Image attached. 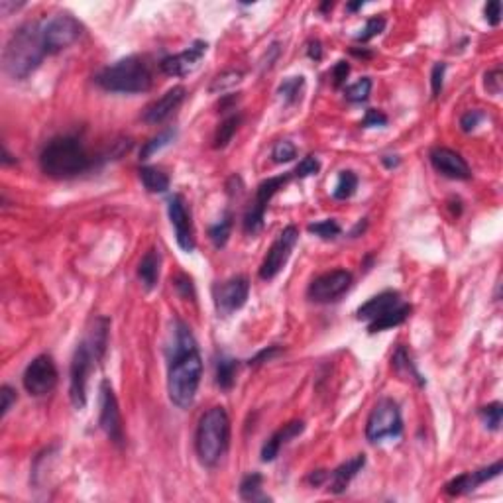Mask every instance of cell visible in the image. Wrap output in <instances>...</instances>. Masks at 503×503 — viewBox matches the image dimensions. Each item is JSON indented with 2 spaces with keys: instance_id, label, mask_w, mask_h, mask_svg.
Instances as JSON below:
<instances>
[{
  "instance_id": "obj_1",
  "label": "cell",
  "mask_w": 503,
  "mask_h": 503,
  "mask_svg": "<svg viewBox=\"0 0 503 503\" xmlns=\"http://www.w3.org/2000/svg\"><path fill=\"white\" fill-rule=\"evenodd\" d=\"M201 376H203V360L199 354L195 338L183 322H179V329L175 331L173 356L170 358V369H167V393L173 405H177L179 409L193 405Z\"/></svg>"
},
{
  "instance_id": "obj_2",
  "label": "cell",
  "mask_w": 503,
  "mask_h": 503,
  "mask_svg": "<svg viewBox=\"0 0 503 503\" xmlns=\"http://www.w3.org/2000/svg\"><path fill=\"white\" fill-rule=\"evenodd\" d=\"M46 53L48 51L42 39V26H20L12 36L8 37L4 51H2L4 71L12 79L22 81L36 71L39 63L44 62Z\"/></svg>"
},
{
  "instance_id": "obj_3",
  "label": "cell",
  "mask_w": 503,
  "mask_h": 503,
  "mask_svg": "<svg viewBox=\"0 0 503 503\" xmlns=\"http://www.w3.org/2000/svg\"><path fill=\"white\" fill-rule=\"evenodd\" d=\"M39 167L53 179H71L93 167V158L75 136H57L49 140L39 154Z\"/></svg>"
},
{
  "instance_id": "obj_4",
  "label": "cell",
  "mask_w": 503,
  "mask_h": 503,
  "mask_svg": "<svg viewBox=\"0 0 503 503\" xmlns=\"http://www.w3.org/2000/svg\"><path fill=\"white\" fill-rule=\"evenodd\" d=\"M230 442V419L224 407L209 409L196 427L195 450L203 466H217L228 450Z\"/></svg>"
},
{
  "instance_id": "obj_5",
  "label": "cell",
  "mask_w": 503,
  "mask_h": 503,
  "mask_svg": "<svg viewBox=\"0 0 503 503\" xmlns=\"http://www.w3.org/2000/svg\"><path fill=\"white\" fill-rule=\"evenodd\" d=\"M95 83L104 91L111 93H124V95H138L146 93L152 86V71L142 57H126L114 65L104 67L95 77Z\"/></svg>"
},
{
  "instance_id": "obj_6",
  "label": "cell",
  "mask_w": 503,
  "mask_h": 503,
  "mask_svg": "<svg viewBox=\"0 0 503 503\" xmlns=\"http://www.w3.org/2000/svg\"><path fill=\"white\" fill-rule=\"evenodd\" d=\"M83 34L81 22L67 12L53 14L42 24V39L48 53H60L75 42Z\"/></svg>"
},
{
  "instance_id": "obj_7",
  "label": "cell",
  "mask_w": 503,
  "mask_h": 503,
  "mask_svg": "<svg viewBox=\"0 0 503 503\" xmlns=\"http://www.w3.org/2000/svg\"><path fill=\"white\" fill-rule=\"evenodd\" d=\"M403 432V419L399 405L393 399H381L372 409L366 423V439L369 442H381L385 439H397Z\"/></svg>"
},
{
  "instance_id": "obj_8",
  "label": "cell",
  "mask_w": 503,
  "mask_h": 503,
  "mask_svg": "<svg viewBox=\"0 0 503 503\" xmlns=\"http://www.w3.org/2000/svg\"><path fill=\"white\" fill-rule=\"evenodd\" d=\"M100 360L93 352V348L89 346L86 340H81L77 344L73 354V362H71V385H69V395H71V403L75 409H83L86 405V381L89 376L98 364Z\"/></svg>"
},
{
  "instance_id": "obj_9",
  "label": "cell",
  "mask_w": 503,
  "mask_h": 503,
  "mask_svg": "<svg viewBox=\"0 0 503 503\" xmlns=\"http://www.w3.org/2000/svg\"><path fill=\"white\" fill-rule=\"evenodd\" d=\"M289 179H291V173H285V175L270 177V179H266V181H262L258 185L256 201H254V205L250 207V210L246 212L244 217L246 234H256L262 230V226H264V214H266V209H268L270 201L273 199L275 193H280V189H283L285 185L289 183Z\"/></svg>"
},
{
  "instance_id": "obj_10",
  "label": "cell",
  "mask_w": 503,
  "mask_h": 503,
  "mask_svg": "<svg viewBox=\"0 0 503 503\" xmlns=\"http://www.w3.org/2000/svg\"><path fill=\"white\" fill-rule=\"evenodd\" d=\"M57 368H55V362L51 360L48 354H42V356L34 358L28 368L24 372V387L26 392L34 397H42V395H48L55 390L57 385Z\"/></svg>"
},
{
  "instance_id": "obj_11",
  "label": "cell",
  "mask_w": 503,
  "mask_h": 503,
  "mask_svg": "<svg viewBox=\"0 0 503 503\" xmlns=\"http://www.w3.org/2000/svg\"><path fill=\"white\" fill-rule=\"evenodd\" d=\"M98 425L104 430V435L111 439L116 446L124 444V427H122V415H120V407H118V399L114 395L111 381L102 380L100 383V415H98Z\"/></svg>"
},
{
  "instance_id": "obj_12",
  "label": "cell",
  "mask_w": 503,
  "mask_h": 503,
  "mask_svg": "<svg viewBox=\"0 0 503 503\" xmlns=\"http://www.w3.org/2000/svg\"><path fill=\"white\" fill-rule=\"evenodd\" d=\"M297 240H299V230H297V226H287V228H283L282 234H280L277 240L271 244V248L268 250V254H266V258L262 262V266H259V277H262V280H273V277L285 268V264H287V259L291 256V252H293Z\"/></svg>"
},
{
  "instance_id": "obj_13",
  "label": "cell",
  "mask_w": 503,
  "mask_h": 503,
  "mask_svg": "<svg viewBox=\"0 0 503 503\" xmlns=\"http://www.w3.org/2000/svg\"><path fill=\"white\" fill-rule=\"evenodd\" d=\"M352 285V273L346 270H334L322 273L309 285V299L315 303H334L342 297Z\"/></svg>"
},
{
  "instance_id": "obj_14",
  "label": "cell",
  "mask_w": 503,
  "mask_h": 503,
  "mask_svg": "<svg viewBox=\"0 0 503 503\" xmlns=\"http://www.w3.org/2000/svg\"><path fill=\"white\" fill-rule=\"evenodd\" d=\"M250 293V283L244 275H236L228 282L221 283L214 287V305L221 315H230L234 311L242 309L248 301Z\"/></svg>"
},
{
  "instance_id": "obj_15",
  "label": "cell",
  "mask_w": 503,
  "mask_h": 503,
  "mask_svg": "<svg viewBox=\"0 0 503 503\" xmlns=\"http://www.w3.org/2000/svg\"><path fill=\"white\" fill-rule=\"evenodd\" d=\"M167 212H170V221H172L179 248L185 252H193L195 250V234H193L191 214L187 210L183 196L173 195L170 199V205H167Z\"/></svg>"
},
{
  "instance_id": "obj_16",
  "label": "cell",
  "mask_w": 503,
  "mask_h": 503,
  "mask_svg": "<svg viewBox=\"0 0 503 503\" xmlns=\"http://www.w3.org/2000/svg\"><path fill=\"white\" fill-rule=\"evenodd\" d=\"M207 48H209L207 42L196 39L189 48L183 49L181 53H175V55L165 57L160 63L161 71L165 75H170V77H183V75H189L199 65V62L203 60V55L207 53Z\"/></svg>"
},
{
  "instance_id": "obj_17",
  "label": "cell",
  "mask_w": 503,
  "mask_h": 503,
  "mask_svg": "<svg viewBox=\"0 0 503 503\" xmlns=\"http://www.w3.org/2000/svg\"><path fill=\"white\" fill-rule=\"evenodd\" d=\"M430 163L437 172L444 177H448V179L468 181L472 177L468 161L450 147H435L430 152Z\"/></svg>"
},
{
  "instance_id": "obj_18",
  "label": "cell",
  "mask_w": 503,
  "mask_h": 503,
  "mask_svg": "<svg viewBox=\"0 0 503 503\" xmlns=\"http://www.w3.org/2000/svg\"><path fill=\"white\" fill-rule=\"evenodd\" d=\"M185 86H173L170 89L165 95H161L158 100H154L146 111H144V122L147 124H160L163 120H167L172 116L173 112L177 111L181 107V102L185 100Z\"/></svg>"
},
{
  "instance_id": "obj_19",
  "label": "cell",
  "mask_w": 503,
  "mask_h": 503,
  "mask_svg": "<svg viewBox=\"0 0 503 503\" xmlns=\"http://www.w3.org/2000/svg\"><path fill=\"white\" fill-rule=\"evenodd\" d=\"M500 472H502V462H495V464H491L490 468H482L478 472H468V474H462V476H458V478L450 479V482L446 484L444 491H446L448 495H462V493L476 490L478 486H482V484L488 482V479L497 478Z\"/></svg>"
},
{
  "instance_id": "obj_20",
  "label": "cell",
  "mask_w": 503,
  "mask_h": 503,
  "mask_svg": "<svg viewBox=\"0 0 503 503\" xmlns=\"http://www.w3.org/2000/svg\"><path fill=\"white\" fill-rule=\"evenodd\" d=\"M303 429H305V423L303 421H291V423L283 425L282 429L277 430V432H273L270 439H268V442L264 444V448H262V460L264 462L275 460V456L280 455L282 446H285L295 437H299L303 432Z\"/></svg>"
},
{
  "instance_id": "obj_21",
  "label": "cell",
  "mask_w": 503,
  "mask_h": 503,
  "mask_svg": "<svg viewBox=\"0 0 503 503\" xmlns=\"http://www.w3.org/2000/svg\"><path fill=\"white\" fill-rule=\"evenodd\" d=\"M399 303H401V299L397 291H383V293L372 297L368 303H364L358 309V319L372 322L381 315H385L387 311H392L393 307H397Z\"/></svg>"
},
{
  "instance_id": "obj_22",
  "label": "cell",
  "mask_w": 503,
  "mask_h": 503,
  "mask_svg": "<svg viewBox=\"0 0 503 503\" xmlns=\"http://www.w3.org/2000/svg\"><path fill=\"white\" fill-rule=\"evenodd\" d=\"M364 464H366V456L364 455L354 456L352 460H348V462L340 464V466L336 468L331 476H329V490H331L332 493H342V491H346V488L350 486L352 479L356 478L358 472L364 468Z\"/></svg>"
},
{
  "instance_id": "obj_23",
  "label": "cell",
  "mask_w": 503,
  "mask_h": 503,
  "mask_svg": "<svg viewBox=\"0 0 503 503\" xmlns=\"http://www.w3.org/2000/svg\"><path fill=\"white\" fill-rule=\"evenodd\" d=\"M160 264H161V256L156 248L147 250L146 256L140 259L138 277H140V282L144 283V287H146L147 291L154 289V287L158 285V280H160Z\"/></svg>"
},
{
  "instance_id": "obj_24",
  "label": "cell",
  "mask_w": 503,
  "mask_h": 503,
  "mask_svg": "<svg viewBox=\"0 0 503 503\" xmlns=\"http://www.w3.org/2000/svg\"><path fill=\"white\" fill-rule=\"evenodd\" d=\"M411 315V305L407 303H399L397 307H393L392 311H387L385 315H381L376 320L368 322V331L372 334L381 331H387V329H393V327H399L401 322H405L407 317Z\"/></svg>"
},
{
  "instance_id": "obj_25",
  "label": "cell",
  "mask_w": 503,
  "mask_h": 503,
  "mask_svg": "<svg viewBox=\"0 0 503 503\" xmlns=\"http://www.w3.org/2000/svg\"><path fill=\"white\" fill-rule=\"evenodd\" d=\"M140 181L149 193H165L170 189V177L158 167H142L140 170Z\"/></svg>"
},
{
  "instance_id": "obj_26",
  "label": "cell",
  "mask_w": 503,
  "mask_h": 503,
  "mask_svg": "<svg viewBox=\"0 0 503 503\" xmlns=\"http://www.w3.org/2000/svg\"><path fill=\"white\" fill-rule=\"evenodd\" d=\"M392 366L395 368V372H397L399 376H403V378L409 376V380H415L417 381V385H421V387L425 385L423 376H421V374L417 372V368L413 366V362H411V358H409V354H407L403 346H399V348H397V352L393 354Z\"/></svg>"
},
{
  "instance_id": "obj_27",
  "label": "cell",
  "mask_w": 503,
  "mask_h": 503,
  "mask_svg": "<svg viewBox=\"0 0 503 503\" xmlns=\"http://www.w3.org/2000/svg\"><path fill=\"white\" fill-rule=\"evenodd\" d=\"M303 91H305V77L297 75V77L283 79V83L277 89V95H280V98H282L285 104H295V102L301 100Z\"/></svg>"
},
{
  "instance_id": "obj_28",
  "label": "cell",
  "mask_w": 503,
  "mask_h": 503,
  "mask_svg": "<svg viewBox=\"0 0 503 503\" xmlns=\"http://www.w3.org/2000/svg\"><path fill=\"white\" fill-rule=\"evenodd\" d=\"M262 474L252 472L240 484V497L246 502H268L270 497L262 493Z\"/></svg>"
},
{
  "instance_id": "obj_29",
  "label": "cell",
  "mask_w": 503,
  "mask_h": 503,
  "mask_svg": "<svg viewBox=\"0 0 503 503\" xmlns=\"http://www.w3.org/2000/svg\"><path fill=\"white\" fill-rule=\"evenodd\" d=\"M236 372H238V360L222 356L217 362V385L221 390H230L236 381Z\"/></svg>"
},
{
  "instance_id": "obj_30",
  "label": "cell",
  "mask_w": 503,
  "mask_h": 503,
  "mask_svg": "<svg viewBox=\"0 0 503 503\" xmlns=\"http://www.w3.org/2000/svg\"><path fill=\"white\" fill-rule=\"evenodd\" d=\"M358 189V177L354 172H340L336 187L332 191V196L338 201H346L356 193Z\"/></svg>"
},
{
  "instance_id": "obj_31",
  "label": "cell",
  "mask_w": 503,
  "mask_h": 503,
  "mask_svg": "<svg viewBox=\"0 0 503 503\" xmlns=\"http://www.w3.org/2000/svg\"><path fill=\"white\" fill-rule=\"evenodd\" d=\"M173 138H175V130H173V128H167V130H163L161 134L154 136V138L147 140L146 144H144V147L140 149V160H147L149 156H154L156 152H160L161 147L172 144Z\"/></svg>"
},
{
  "instance_id": "obj_32",
  "label": "cell",
  "mask_w": 503,
  "mask_h": 503,
  "mask_svg": "<svg viewBox=\"0 0 503 503\" xmlns=\"http://www.w3.org/2000/svg\"><path fill=\"white\" fill-rule=\"evenodd\" d=\"M230 228H232V217H230V212H224V217H222L221 221L217 222V224H212L209 228V236L210 240H212V244L217 246V248H222V246L228 242V236H230Z\"/></svg>"
},
{
  "instance_id": "obj_33",
  "label": "cell",
  "mask_w": 503,
  "mask_h": 503,
  "mask_svg": "<svg viewBox=\"0 0 503 503\" xmlns=\"http://www.w3.org/2000/svg\"><path fill=\"white\" fill-rule=\"evenodd\" d=\"M238 124H240V116H228L226 120H222V124L217 128V134H214V147H224L230 140L232 136L236 134L238 130Z\"/></svg>"
},
{
  "instance_id": "obj_34",
  "label": "cell",
  "mask_w": 503,
  "mask_h": 503,
  "mask_svg": "<svg viewBox=\"0 0 503 503\" xmlns=\"http://www.w3.org/2000/svg\"><path fill=\"white\" fill-rule=\"evenodd\" d=\"M479 417L484 419L486 427L490 430H500L503 419V405L500 401H493L490 405L482 407L479 409Z\"/></svg>"
},
{
  "instance_id": "obj_35",
  "label": "cell",
  "mask_w": 503,
  "mask_h": 503,
  "mask_svg": "<svg viewBox=\"0 0 503 503\" xmlns=\"http://www.w3.org/2000/svg\"><path fill=\"white\" fill-rule=\"evenodd\" d=\"M242 71H224V73L217 75L210 83V93H224L228 89L236 86L242 81Z\"/></svg>"
},
{
  "instance_id": "obj_36",
  "label": "cell",
  "mask_w": 503,
  "mask_h": 503,
  "mask_svg": "<svg viewBox=\"0 0 503 503\" xmlns=\"http://www.w3.org/2000/svg\"><path fill=\"white\" fill-rule=\"evenodd\" d=\"M309 232L319 236L322 240H332V238H336L340 234V224L334 221V219L313 222V224H309Z\"/></svg>"
},
{
  "instance_id": "obj_37",
  "label": "cell",
  "mask_w": 503,
  "mask_h": 503,
  "mask_svg": "<svg viewBox=\"0 0 503 503\" xmlns=\"http://www.w3.org/2000/svg\"><path fill=\"white\" fill-rule=\"evenodd\" d=\"M369 93H372V79L362 77L354 85H350L346 89V98L350 102H364L369 97Z\"/></svg>"
},
{
  "instance_id": "obj_38",
  "label": "cell",
  "mask_w": 503,
  "mask_h": 503,
  "mask_svg": "<svg viewBox=\"0 0 503 503\" xmlns=\"http://www.w3.org/2000/svg\"><path fill=\"white\" fill-rule=\"evenodd\" d=\"M271 158L275 163H289L297 158V147L289 140H282L271 149Z\"/></svg>"
},
{
  "instance_id": "obj_39",
  "label": "cell",
  "mask_w": 503,
  "mask_h": 503,
  "mask_svg": "<svg viewBox=\"0 0 503 503\" xmlns=\"http://www.w3.org/2000/svg\"><path fill=\"white\" fill-rule=\"evenodd\" d=\"M383 28H385V20L380 18V16H374V18H369L366 26H364V30L358 34V42H369L372 37L380 36L381 32H383Z\"/></svg>"
},
{
  "instance_id": "obj_40",
  "label": "cell",
  "mask_w": 503,
  "mask_h": 503,
  "mask_svg": "<svg viewBox=\"0 0 503 503\" xmlns=\"http://www.w3.org/2000/svg\"><path fill=\"white\" fill-rule=\"evenodd\" d=\"M320 170V161L315 158V156H309L305 160L299 161V165L295 167L293 177H299V179H305V177H311V175H317Z\"/></svg>"
},
{
  "instance_id": "obj_41",
  "label": "cell",
  "mask_w": 503,
  "mask_h": 503,
  "mask_svg": "<svg viewBox=\"0 0 503 503\" xmlns=\"http://www.w3.org/2000/svg\"><path fill=\"white\" fill-rule=\"evenodd\" d=\"M484 85L490 95H500L502 93V69H491L484 77Z\"/></svg>"
},
{
  "instance_id": "obj_42",
  "label": "cell",
  "mask_w": 503,
  "mask_h": 503,
  "mask_svg": "<svg viewBox=\"0 0 503 503\" xmlns=\"http://www.w3.org/2000/svg\"><path fill=\"white\" fill-rule=\"evenodd\" d=\"M444 71H446V65L444 63H435L432 67V73H430V85H432V95L439 97L444 85Z\"/></svg>"
},
{
  "instance_id": "obj_43",
  "label": "cell",
  "mask_w": 503,
  "mask_h": 503,
  "mask_svg": "<svg viewBox=\"0 0 503 503\" xmlns=\"http://www.w3.org/2000/svg\"><path fill=\"white\" fill-rule=\"evenodd\" d=\"M484 14H486V20L490 26H500L502 22V2L500 0H491L486 4L484 8Z\"/></svg>"
},
{
  "instance_id": "obj_44",
  "label": "cell",
  "mask_w": 503,
  "mask_h": 503,
  "mask_svg": "<svg viewBox=\"0 0 503 503\" xmlns=\"http://www.w3.org/2000/svg\"><path fill=\"white\" fill-rule=\"evenodd\" d=\"M385 124H387V116L378 109H369L364 116V120H362L364 128H376V126H385Z\"/></svg>"
},
{
  "instance_id": "obj_45",
  "label": "cell",
  "mask_w": 503,
  "mask_h": 503,
  "mask_svg": "<svg viewBox=\"0 0 503 503\" xmlns=\"http://www.w3.org/2000/svg\"><path fill=\"white\" fill-rule=\"evenodd\" d=\"M484 120V112L479 111H468L462 118H460V126L464 132H472L479 122Z\"/></svg>"
},
{
  "instance_id": "obj_46",
  "label": "cell",
  "mask_w": 503,
  "mask_h": 503,
  "mask_svg": "<svg viewBox=\"0 0 503 503\" xmlns=\"http://www.w3.org/2000/svg\"><path fill=\"white\" fill-rule=\"evenodd\" d=\"M348 73H350V65L346 62H338L334 65L332 69V79H334V86H342L344 81L348 79Z\"/></svg>"
},
{
  "instance_id": "obj_47",
  "label": "cell",
  "mask_w": 503,
  "mask_h": 503,
  "mask_svg": "<svg viewBox=\"0 0 503 503\" xmlns=\"http://www.w3.org/2000/svg\"><path fill=\"white\" fill-rule=\"evenodd\" d=\"M0 395H2V417L10 411L12 403H16V392L10 385H2L0 387Z\"/></svg>"
},
{
  "instance_id": "obj_48",
  "label": "cell",
  "mask_w": 503,
  "mask_h": 503,
  "mask_svg": "<svg viewBox=\"0 0 503 503\" xmlns=\"http://www.w3.org/2000/svg\"><path fill=\"white\" fill-rule=\"evenodd\" d=\"M277 352H280V348H277V346H270V348L262 350L258 356L252 358V360H250V366H258V364H262V362H268V360H271V358L277 354Z\"/></svg>"
},
{
  "instance_id": "obj_49",
  "label": "cell",
  "mask_w": 503,
  "mask_h": 503,
  "mask_svg": "<svg viewBox=\"0 0 503 503\" xmlns=\"http://www.w3.org/2000/svg\"><path fill=\"white\" fill-rule=\"evenodd\" d=\"M175 285H177V289H179V291H183V297H189V293L195 297V293H193V283H191V280H189V277H185V275H179Z\"/></svg>"
},
{
  "instance_id": "obj_50",
  "label": "cell",
  "mask_w": 503,
  "mask_h": 503,
  "mask_svg": "<svg viewBox=\"0 0 503 503\" xmlns=\"http://www.w3.org/2000/svg\"><path fill=\"white\" fill-rule=\"evenodd\" d=\"M307 53L311 60L320 62V57H322V48H320V42H317V39H315V42H311V44H309Z\"/></svg>"
},
{
  "instance_id": "obj_51",
  "label": "cell",
  "mask_w": 503,
  "mask_h": 503,
  "mask_svg": "<svg viewBox=\"0 0 503 503\" xmlns=\"http://www.w3.org/2000/svg\"><path fill=\"white\" fill-rule=\"evenodd\" d=\"M324 479H329V474H327L324 470H317V472H313V474L309 476V482H311L313 486H320Z\"/></svg>"
},
{
  "instance_id": "obj_52",
  "label": "cell",
  "mask_w": 503,
  "mask_h": 503,
  "mask_svg": "<svg viewBox=\"0 0 503 503\" xmlns=\"http://www.w3.org/2000/svg\"><path fill=\"white\" fill-rule=\"evenodd\" d=\"M20 6H24V4H12V2H8V0H2V2H0V12L4 14V16H8V10H16V8H20Z\"/></svg>"
},
{
  "instance_id": "obj_53",
  "label": "cell",
  "mask_w": 503,
  "mask_h": 503,
  "mask_svg": "<svg viewBox=\"0 0 503 503\" xmlns=\"http://www.w3.org/2000/svg\"><path fill=\"white\" fill-rule=\"evenodd\" d=\"M381 161L387 165V167H395V165H399V160H397V156H393V160H390V156H385V158H381Z\"/></svg>"
},
{
  "instance_id": "obj_54",
  "label": "cell",
  "mask_w": 503,
  "mask_h": 503,
  "mask_svg": "<svg viewBox=\"0 0 503 503\" xmlns=\"http://www.w3.org/2000/svg\"><path fill=\"white\" fill-rule=\"evenodd\" d=\"M362 4H364V2H362V0H358V2H354V4H348L346 8H348L350 12H356L358 8H362Z\"/></svg>"
}]
</instances>
